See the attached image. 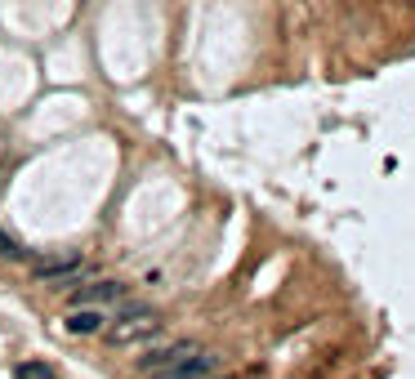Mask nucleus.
<instances>
[{
    "label": "nucleus",
    "instance_id": "8",
    "mask_svg": "<svg viewBox=\"0 0 415 379\" xmlns=\"http://www.w3.org/2000/svg\"><path fill=\"white\" fill-rule=\"evenodd\" d=\"M0 254H5V259H22V254H27V250H22L18 241L9 237V232H0Z\"/></svg>",
    "mask_w": 415,
    "mask_h": 379
},
{
    "label": "nucleus",
    "instance_id": "6",
    "mask_svg": "<svg viewBox=\"0 0 415 379\" xmlns=\"http://www.w3.org/2000/svg\"><path fill=\"white\" fill-rule=\"evenodd\" d=\"M103 299H121L116 281H94V286H81L76 295H72V308H81V303H103Z\"/></svg>",
    "mask_w": 415,
    "mask_h": 379
},
{
    "label": "nucleus",
    "instance_id": "1",
    "mask_svg": "<svg viewBox=\"0 0 415 379\" xmlns=\"http://www.w3.org/2000/svg\"><path fill=\"white\" fill-rule=\"evenodd\" d=\"M143 335H156V312L152 308H139V312L116 317V326L107 330L112 344H134V339H143Z\"/></svg>",
    "mask_w": 415,
    "mask_h": 379
},
{
    "label": "nucleus",
    "instance_id": "4",
    "mask_svg": "<svg viewBox=\"0 0 415 379\" xmlns=\"http://www.w3.org/2000/svg\"><path fill=\"white\" fill-rule=\"evenodd\" d=\"M63 326L72 330V335H99V330H103V312H94V308H85V303H81V308L67 312Z\"/></svg>",
    "mask_w": 415,
    "mask_h": 379
},
{
    "label": "nucleus",
    "instance_id": "5",
    "mask_svg": "<svg viewBox=\"0 0 415 379\" xmlns=\"http://www.w3.org/2000/svg\"><path fill=\"white\" fill-rule=\"evenodd\" d=\"M36 277L67 286V281H81V277H85V263H81V259H72V263H41V268H36Z\"/></svg>",
    "mask_w": 415,
    "mask_h": 379
},
{
    "label": "nucleus",
    "instance_id": "3",
    "mask_svg": "<svg viewBox=\"0 0 415 379\" xmlns=\"http://www.w3.org/2000/svg\"><path fill=\"white\" fill-rule=\"evenodd\" d=\"M188 352H197V348H192V344H170V348H161V352H148L139 366H143V371H156V375H161V371H170L175 361H183Z\"/></svg>",
    "mask_w": 415,
    "mask_h": 379
},
{
    "label": "nucleus",
    "instance_id": "2",
    "mask_svg": "<svg viewBox=\"0 0 415 379\" xmlns=\"http://www.w3.org/2000/svg\"><path fill=\"white\" fill-rule=\"evenodd\" d=\"M210 371H215V352H201L197 348V352H188L183 361H175L170 371H161L156 379H205Z\"/></svg>",
    "mask_w": 415,
    "mask_h": 379
},
{
    "label": "nucleus",
    "instance_id": "7",
    "mask_svg": "<svg viewBox=\"0 0 415 379\" xmlns=\"http://www.w3.org/2000/svg\"><path fill=\"white\" fill-rule=\"evenodd\" d=\"M18 379H54V375H50V366H45V361H22Z\"/></svg>",
    "mask_w": 415,
    "mask_h": 379
}]
</instances>
